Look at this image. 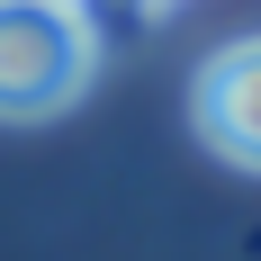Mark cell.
Returning a JSON list of instances; mask_svg holds the SVG:
<instances>
[{
    "label": "cell",
    "mask_w": 261,
    "mask_h": 261,
    "mask_svg": "<svg viewBox=\"0 0 261 261\" xmlns=\"http://www.w3.org/2000/svg\"><path fill=\"white\" fill-rule=\"evenodd\" d=\"M189 126L207 153H225L234 171H261V36L216 45L189 81Z\"/></svg>",
    "instance_id": "cell-2"
},
{
    "label": "cell",
    "mask_w": 261,
    "mask_h": 261,
    "mask_svg": "<svg viewBox=\"0 0 261 261\" xmlns=\"http://www.w3.org/2000/svg\"><path fill=\"white\" fill-rule=\"evenodd\" d=\"M99 72V27L81 0H0V117L45 126L90 90Z\"/></svg>",
    "instance_id": "cell-1"
}]
</instances>
